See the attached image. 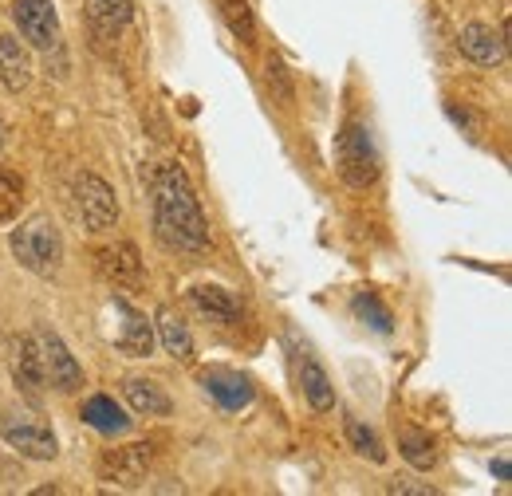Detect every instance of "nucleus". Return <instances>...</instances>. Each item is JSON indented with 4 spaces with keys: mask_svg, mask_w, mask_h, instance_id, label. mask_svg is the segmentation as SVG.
Wrapping results in <instances>:
<instances>
[{
    "mask_svg": "<svg viewBox=\"0 0 512 496\" xmlns=\"http://www.w3.org/2000/svg\"><path fill=\"white\" fill-rule=\"evenodd\" d=\"M154 233L174 252H205L209 248V221L193 193L190 178L178 162H162L154 170Z\"/></svg>",
    "mask_w": 512,
    "mask_h": 496,
    "instance_id": "1",
    "label": "nucleus"
},
{
    "mask_svg": "<svg viewBox=\"0 0 512 496\" xmlns=\"http://www.w3.org/2000/svg\"><path fill=\"white\" fill-rule=\"evenodd\" d=\"M12 256L20 268H28L32 276H44L52 280L64 264V237H60V225L48 217V213H36L28 217L16 233H12Z\"/></svg>",
    "mask_w": 512,
    "mask_h": 496,
    "instance_id": "2",
    "label": "nucleus"
},
{
    "mask_svg": "<svg viewBox=\"0 0 512 496\" xmlns=\"http://www.w3.org/2000/svg\"><path fill=\"white\" fill-rule=\"evenodd\" d=\"M339 174L343 182L355 189H367L379 182L383 174V158H379V142L375 130L363 119H351L339 134Z\"/></svg>",
    "mask_w": 512,
    "mask_h": 496,
    "instance_id": "3",
    "label": "nucleus"
},
{
    "mask_svg": "<svg viewBox=\"0 0 512 496\" xmlns=\"http://www.w3.org/2000/svg\"><path fill=\"white\" fill-rule=\"evenodd\" d=\"M0 437H4L20 457H32V461H52V457L60 453L52 426L40 422L36 414H24V410H12V414L0 422Z\"/></svg>",
    "mask_w": 512,
    "mask_h": 496,
    "instance_id": "4",
    "label": "nucleus"
},
{
    "mask_svg": "<svg viewBox=\"0 0 512 496\" xmlns=\"http://www.w3.org/2000/svg\"><path fill=\"white\" fill-rule=\"evenodd\" d=\"M71 189H75V209H79L87 233H107L119 221V197L99 174H79Z\"/></svg>",
    "mask_w": 512,
    "mask_h": 496,
    "instance_id": "5",
    "label": "nucleus"
},
{
    "mask_svg": "<svg viewBox=\"0 0 512 496\" xmlns=\"http://www.w3.org/2000/svg\"><path fill=\"white\" fill-rule=\"evenodd\" d=\"M32 343H36V351H40L44 378H48L52 390H60V394L83 390V367L75 363V355L67 351V343L52 331V327H40V331L32 335Z\"/></svg>",
    "mask_w": 512,
    "mask_h": 496,
    "instance_id": "6",
    "label": "nucleus"
},
{
    "mask_svg": "<svg viewBox=\"0 0 512 496\" xmlns=\"http://www.w3.org/2000/svg\"><path fill=\"white\" fill-rule=\"evenodd\" d=\"M8 12H12L20 36L32 48H40V52L60 48V16H56V4L52 0H12Z\"/></svg>",
    "mask_w": 512,
    "mask_h": 496,
    "instance_id": "7",
    "label": "nucleus"
},
{
    "mask_svg": "<svg viewBox=\"0 0 512 496\" xmlns=\"http://www.w3.org/2000/svg\"><path fill=\"white\" fill-rule=\"evenodd\" d=\"M150 461H154V449L150 445H127V449H115L99 461V477L103 481H115L123 489H138L150 473Z\"/></svg>",
    "mask_w": 512,
    "mask_h": 496,
    "instance_id": "8",
    "label": "nucleus"
},
{
    "mask_svg": "<svg viewBox=\"0 0 512 496\" xmlns=\"http://www.w3.org/2000/svg\"><path fill=\"white\" fill-rule=\"evenodd\" d=\"M111 308L123 319V327L115 331V347L130 359H146L154 351V323H146V315L130 308L127 300H111Z\"/></svg>",
    "mask_w": 512,
    "mask_h": 496,
    "instance_id": "9",
    "label": "nucleus"
},
{
    "mask_svg": "<svg viewBox=\"0 0 512 496\" xmlns=\"http://www.w3.org/2000/svg\"><path fill=\"white\" fill-rule=\"evenodd\" d=\"M12 382H16V390L28 398V402H40V390L48 386V378H44V363H40V351H36V343H32V335H24V339H16L12 343Z\"/></svg>",
    "mask_w": 512,
    "mask_h": 496,
    "instance_id": "10",
    "label": "nucleus"
},
{
    "mask_svg": "<svg viewBox=\"0 0 512 496\" xmlns=\"http://www.w3.org/2000/svg\"><path fill=\"white\" fill-rule=\"evenodd\" d=\"M457 48L465 60L481 63V67H497L509 52V40L501 32H493L489 24H465L457 36Z\"/></svg>",
    "mask_w": 512,
    "mask_h": 496,
    "instance_id": "11",
    "label": "nucleus"
},
{
    "mask_svg": "<svg viewBox=\"0 0 512 496\" xmlns=\"http://www.w3.org/2000/svg\"><path fill=\"white\" fill-rule=\"evenodd\" d=\"M99 272L115 284V288H138L142 284V256L130 241H119V245L99 248Z\"/></svg>",
    "mask_w": 512,
    "mask_h": 496,
    "instance_id": "12",
    "label": "nucleus"
},
{
    "mask_svg": "<svg viewBox=\"0 0 512 496\" xmlns=\"http://www.w3.org/2000/svg\"><path fill=\"white\" fill-rule=\"evenodd\" d=\"M79 418H83L91 430H99V434H107V437L130 434L127 410H123L111 394H95V398H87V402H83V410H79Z\"/></svg>",
    "mask_w": 512,
    "mask_h": 496,
    "instance_id": "13",
    "label": "nucleus"
},
{
    "mask_svg": "<svg viewBox=\"0 0 512 496\" xmlns=\"http://www.w3.org/2000/svg\"><path fill=\"white\" fill-rule=\"evenodd\" d=\"M201 386H205V394L217 398L225 410H241V406L253 402V386H249V378L237 371H205L201 374Z\"/></svg>",
    "mask_w": 512,
    "mask_h": 496,
    "instance_id": "14",
    "label": "nucleus"
},
{
    "mask_svg": "<svg viewBox=\"0 0 512 496\" xmlns=\"http://www.w3.org/2000/svg\"><path fill=\"white\" fill-rule=\"evenodd\" d=\"M0 83L12 95L28 91V83H32V60H28L24 44L16 36H8V32H0Z\"/></svg>",
    "mask_w": 512,
    "mask_h": 496,
    "instance_id": "15",
    "label": "nucleus"
},
{
    "mask_svg": "<svg viewBox=\"0 0 512 496\" xmlns=\"http://www.w3.org/2000/svg\"><path fill=\"white\" fill-rule=\"evenodd\" d=\"M83 8H87V20H91L95 36H103V40H115L134 16L130 0H83Z\"/></svg>",
    "mask_w": 512,
    "mask_h": 496,
    "instance_id": "16",
    "label": "nucleus"
},
{
    "mask_svg": "<svg viewBox=\"0 0 512 496\" xmlns=\"http://www.w3.org/2000/svg\"><path fill=\"white\" fill-rule=\"evenodd\" d=\"M190 300H193V308L201 311L209 323L229 327V323L241 319V304L233 300V292H225V288H217V284H201V288H193Z\"/></svg>",
    "mask_w": 512,
    "mask_h": 496,
    "instance_id": "17",
    "label": "nucleus"
},
{
    "mask_svg": "<svg viewBox=\"0 0 512 496\" xmlns=\"http://www.w3.org/2000/svg\"><path fill=\"white\" fill-rule=\"evenodd\" d=\"M123 394H127L130 410L134 414H146V418H166L174 410L170 398H166V390L158 382H150V378H127L123 382Z\"/></svg>",
    "mask_w": 512,
    "mask_h": 496,
    "instance_id": "18",
    "label": "nucleus"
},
{
    "mask_svg": "<svg viewBox=\"0 0 512 496\" xmlns=\"http://www.w3.org/2000/svg\"><path fill=\"white\" fill-rule=\"evenodd\" d=\"M158 339H162V347H166V355H174V359H182V363H190L193 359V335L190 327H186V319L178 315L174 308H158Z\"/></svg>",
    "mask_w": 512,
    "mask_h": 496,
    "instance_id": "19",
    "label": "nucleus"
},
{
    "mask_svg": "<svg viewBox=\"0 0 512 496\" xmlns=\"http://www.w3.org/2000/svg\"><path fill=\"white\" fill-rule=\"evenodd\" d=\"M300 390H304V398H308V406L316 414L335 410V386H331V378H327V371H323L316 359H304V367H300Z\"/></svg>",
    "mask_w": 512,
    "mask_h": 496,
    "instance_id": "20",
    "label": "nucleus"
},
{
    "mask_svg": "<svg viewBox=\"0 0 512 496\" xmlns=\"http://www.w3.org/2000/svg\"><path fill=\"white\" fill-rule=\"evenodd\" d=\"M398 453H402L414 469H422V473H430V469L438 465V441L430 434H422V430H402V434H398Z\"/></svg>",
    "mask_w": 512,
    "mask_h": 496,
    "instance_id": "21",
    "label": "nucleus"
},
{
    "mask_svg": "<svg viewBox=\"0 0 512 496\" xmlns=\"http://www.w3.org/2000/svg\"><path fill=\"white\" fill-rule=\"evenodd\" d=\"M351 311H355V319H363V323H367L371 331H379V335H390V331H394V319H390V311H386V304L375 292H355Z\"/></svg>",
    "mask_w": 512,
    "mask_h": 496,
    "instance_id": "22",
    "label": "nucleus"
},
{
    "mask_svg": "<svg viewBox=\"0 0 512 496\" xmlns=\"http://www.w3.org/2000/svg\"><path fill=\"white\" fill-rule=\"evenodd\" d=\"M24 209V182L8 170H0V229H8Z\"/></svg>",
    "mask_w": 512,
    "mask_h": 496,
    "instance_id": "23",
    "label": "nucleus"
},
{
    "mask_svg": "<svg viewBox=\"0 0 512 496\" xmlns=\"http://www.w3.org/2000/svg\"><path fill=\"white\" fill-rule=\"evenodd\" d=\"M347 441H351V449H355V453L371 457L375 465H383L386 461L383 441H379V434H375L371 426H363V422H347Z\"/></svg>",
    "mask_w": 512,
    "mask_h": 496,
    "instance_id": "24",
    "label": "nucleus"
},
{
    "mask_svg": "<svg viewBox=\"0 0 512 496\" xmlns=\"http://www.w3.org/2000/svg\"><path fill=\"white\" fill-rule=\"evenodd\" d=\"M225 24H229V32L241 44H253L256 24H253V12H249V0H225Z\"/></svg>",
    "mask_w": 512,
    "mask_h": 496,
    "instance_id": "25",
    "label": "nucleus"
},
{
    "mask_svg": "<svg viewBox=\"0 0 512 496\" xmlns=\"http://www.w3.org/2000/svg\"><path fill=\"white\" fill-rule=\"evenodd\" d=\"M493 473H497V477H501V481H509V461H505V457H501V461H497V465H493Z\"/></svg>",
    "mask_w": 512,
    "mask_h": 496,
    "instance_id": "26",
    "label": "nucleus"
},
{
    "mask_svg": "<svg viewBox=\"0 0 512 496\" xmlns=\"http://www.w3.org/2000/svg\"><path fill=\"white\" fill-rule=\"evenodd\" d=\"M0 150H4V119H0Z\"/></svg>",
    "mask_w": 512,
    "mask_h": 496,
    "instance_id": "27",
    "label": "nucleus"
}]
</instances>
